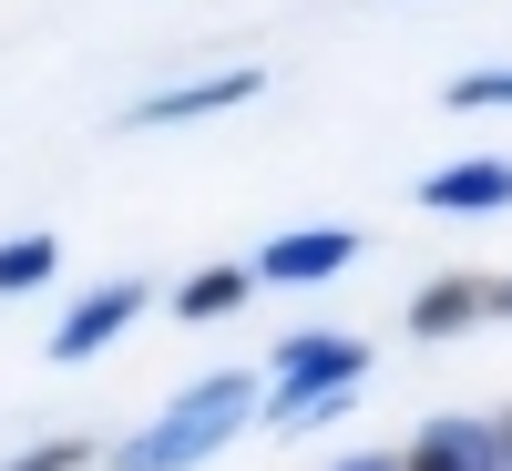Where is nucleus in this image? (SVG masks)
<instances>
[{
    "instance_id": "nucleus-11",
    "label": "nucleus",
    "mask_w": 512,
    "mask_h": 471,
    "mask_svg": "<svg viewBox=\"0 0 512 471\" xmlns=\"http://www.w3.org/2000/svg\"><path fill=\"white\" fill-rule=\"evenodd\" d=\"M441 103H451V113H512V72H461Z\"/></svg>"
},
{
    "instance_id": "nucleus-10",
    "label": "nucleus",
    "mask_w": 512,
    "mask_h": 471,
    "mask_svg": "<svg viewBox=\"0 0 512 471\" xmlns=\"http://www.w3.org/2000/svg\"><path fill=\"white\" fill-rule=\"evenodd\" d=\"M52 267H62V246H52V236H11V246H0V297H21V287H41Z\"/></svg>"
},
{
    "instance_id": "nucleus-2",
    "label": "nucleus",
    "mask_w": 512,
    "mask_h": 471,
    "mask_svg": "<svg viewBox=\"0 0 512 471\" xmlns=\"http://www.w3.org/2000/svg\"><path fill=\"white\" fill-rule=\"evenodd\" d=\"M359 379H369L359 338H328V328L287 338L277 349V420H328L338 400H359Z\"/></svg>"
},
{
    "instance_id": "nucleus-4",
    "label": "nucleus",
    "mask_w": 512,
    "mask_h": 471,
    "mask_svg": "<svg viewBox=\"0 0 512 471\" xmlns=\"http://www.w3.org/2000/svg\"><path fill=\"white\" fill-rule=\"evenodd\" d=\"M134 308H144V287H134V277L93 287V297H82V308H72V318L52 328V359H93L103 338H123V328H134Z\"/></svg>"
},
{
    "instance_id": "nucleus-8",
    "label": "nucleus",
    "mask_w": 512,
    "mask_h": 471,
    "mask_svg": "<svg viewBox=\"0 0 512 471\" xmlns=\"http://www.w3.org/2000/svg\"><path fill=\"white\" fill-rule=\"evenodd\" d=\"M246 287H256V267H216V277H185L175 308L185 318H226V308H246Z\"/></svg>"
},
{
    "instance_id": "nucleus-7",
    "label": "nucleus",
    "mask_w": 512,
    "mask_h": 471,
    "mask_svg": "<svg viewBox=\"0 0 512 471\" xmlns=\"http://www.w3.org/2000/svg\"><path fill=\"white\" fill-rule=\"evenodd\" d=\"M256 93V72H216V82H185V93H154V103H134L123 123L134 134H154V123H195V113H226V103H246Z\"/></svg>"
},
{
    "instance_id": "nucleus-5",
    "label": "nucleus",
    "mask_w": 512,
    "mask_h": 471,
    "mask_svg": "<svg viewBox=\"0 0 512 471\" xmlns=\"http://www.w3.org/2000/svg\"><path fill=\"white\" fill-rule=\"evenodd\" d=\"M420 205H431V216H492V205H512V164H502V154L441 164V175L420 185Z\"/></svg>"
},
{
    "instance_id": "nucleus-3",
    "label": "nucleus",
    "mask_w": 512,
    "mask_h": 471,
    "mask_svg": "<svg viewBox=\"0 0 512 471\" xmlns=\"http://www.w3.org/2000/svg\"><path fill=\"white\" fill-rule=\"evenodd\" d=\"M359 256V236L349 226H297V236H277L267 256H256V277L267 287H318V277H338Z\"/></svg>"
},
{
    "instance_id": "nucleus-14",
    "label": "nucleus",
    "mask_w": 512,
    "mask_h": 471,
    "mask_svg": "<svg viewBox=\"0 0 512 471\" xmlns=\"http://www.w3.org/2000/svg\"><path fill=\"white\" fill-rule=\"evenodd\" d=\"M492 308H512V287H492Z\"/></svg>"
},
{
    "instance_id": "nucleus-6",
    "label": "nucleus",
    "mask_w": 512,
    "mask_h": 471,
    "mask_svg": "<svg viewBox=\"0 0 512 471\" xmlns=\"http://www.w3.org/2000/svg\"><path fill=\"white\" fill-rule=\"evenodd\" d=\"M410 471H512V461H502V431H482V420H431L410 441Z\"/></svg>"
},
{
    "instance_id": "nucleus-15",
    "label": "nucleus",
    "mask_w": 512,
    "mask_h": 471,
    "mask_svg": "<svg viewBox=\"0 0 512 471\" xmlns=\"http://www.w3.org/2000/svg\"><path fill=\"white\" fill-rule=\"evenodd\" d=\"M502 461H512V431H502Z\"/></svg>"
},
{
    "instance_id": "nucleus-13",
    "label": "nucleus",
    "mask_w": 512,
    "mask_h": 471,
    "mask_svg": "<svg viewBox=\"0 0 512 471\" xmlns=\"http://www.w3.org/2000/svg\"><path fill=\"white\" fill-rule=\"evenodd\" d=\"M338 471H410V461H390V451H359V461H338Z\"/></svg>"
},
{
    "instance_id": "nucleus-12",
    "label": "nucleus",
    "mask_w": 512,
    "mask_h": 471,
    "mask_svg": "<svg viewBox=\"0 0 512 471\" xmlns=\"http://www.w3.org/2000/svg\"><path fill=\"white\" fill-rule=\"evenodd\" d=\"M82 461V441H41V451H21V461H0V471H72Z\"/></svg>"
},
{
    "instance_id": "nucleus-9",
    "label": "nucleus",
    "mask_w": 512,
    "mask_h": 471,
    "mask_svg": "<svg viewBox=\"0 0 512 471\" xmlns=\"http://www.w3.org/2000/svg\"><path fill=\"white\" fill-rule=\"evenodd\" d=\"M472 308H482V287H461V277H451V287H420V297H410V328H420V338H441V328H461Z\"/></svg>"
},
{
    "instance_id": "nucleus-1",
    "label": "nucleus",
    "mask_w": 512,
    "mask_h": 471,
    "mask_svg": "<svg viewBox=\"0 0 512 471\" xmlns=\"http://www.w3.org/2000/svg\"><path fill=\"white\" fill-rule=\"evenodd\" d=\"M246 410H256V390H246L236 369H216L205 390H185L175 410H164L154 431L123 441V451H113V471H195V461H216V451L246 431Z\"/></svg>"
}]
</instances>
